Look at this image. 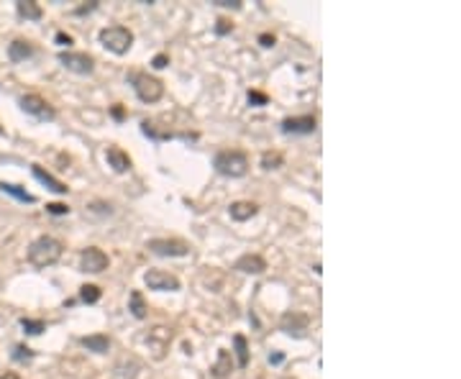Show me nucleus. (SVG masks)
I'll return each mask as SVG.
<instances>
[{"label":"nucleus","mask_w":461,"mask_h":379,"mask_svg":"<svg viewBox=\"0 0 461 379\" xmlns=\"http://www.w3.org/2000/svg\"><path fill=\"white\" fill-rule=\"evenodd\" d=\"M62 247L59 241L54 239V236H39V239L31 241V247H28V261L36 266V269H47V266L57 264L62 259Z\"/></svg>","instance_id":"obj_1"},{"label":"nucleus","mask_w":461,"mask_h":379,"mask_svg":"<svg viewBox=\"0 0 461 379\" xmlns=\"http://www.w3.org/2000/svg\"><path fill=\"white\" fill-rule=\"evenodd\" d=\"M213 166L226 177H244L249 172V157L239 149H226L215 154Z\"/></svg>","instance_id":"obj_2"},{"label":"nucleus","mask_w":461,"mask_h":379,"mask_svg":"<svg viewBox=\"0 0 461 379\" xmlns=\"http://www.w3.org/2000/svg\"><path fill=\"white\" fill-rule=\"evenodd\" d=\"M101 44L113 54H126L128 49L134 47V33L128 31L126 26H108L98 33Z\"/></svg>","instance_id":"obj_3"},{"label":"nucleus","mask_w":461,"mask_h":379,"mask_svg":"<svg viewBox=\"0 0 461 379\" xmlns=\"http://www.w3.org/2000/svg\"><path fill=\"white\" fill-rule=\"evenodd\" d=\"M131 82H134V90H136V95H139L141 103H159L161 95H164V85H161V80L152 77L149 72L131 74Z\"/></svg>","instance_id":"obj_4"},{"label":"nucleus","mask_w":461,"mask_h":379,"mask_svg":"<svg viewBox=\"0 0 461 379\" xmlns=\"http://www.w3.org/2000/svg\"><path fill=\"white\" fill-rule=\"evenodd\" d=\"M147 249L156 256H188L190 244L182 239H152Z\"/></svg>","instance_id":"obj_5"},{"label":"nucleus","mask_w":461,"mask_h":379,"mask_svg":"<svg viewBox=\"0 0 461 379\" xmlns=\"http://www.w3.org/2000/svg\"><path fill=\"white\" fill-rule=\"evenodd\" d=\"M110 259H108V254L98 247H87L80 251V269L87 274H101L108 269Z\"/></svg>","instance_id":"obj_6"},{"label":"nucleus","mask_w":461,"mask_h":379,"mask_svg":"<svg viewBox=\"0 0 461 379\" xmlns=\"http://www.w3.org/2000/svg\"><path fill=\"white\" fill-rule=\"evenodd\" d=\"M59 62L74 74H93L95 69V60L85 52H62Z\"/></svg>","instance_id":"obj_7"},{"label":"nucleus","mask_w":461,"mask_h":379,"mask_svg":"<svg viewBox=\"0 0 461 379\" xmlns=\"http://www.w3.org/2000/svg\"><path fill=\"white\" fill-rule=\"evenodd\" d=\"M144 282H147L149 290H159V293H177L180 290V280L169 272H161V269H149L144 274Z\"/></svg>","instance_id":"obj_8"},{"label":"nucleus","mask_w":461,"mask_h":379,"mask_svg":"<svg viewBox=\"0 0 461 379\" xmlns=\"http://www.w3.org/2000/svg\"><path fill=\"white\" fill-rule=\"evenodd\" d=\"M21 108H23V113L34 115L39 120H54V108L49 106L47 100L41 98V95H23L21 98Z\"/></svg>","instance_id":"obj_9"},{"label":"nucleus","mask_w":461,"mask_h":379,"mask_svg":"<svg viewBox=\"0 0 461 379\" xmlns=\"http://www.w3.org/2000/svg\"><path fill=\"white\" fill-rule=\"evenodd\" d=\"M307 326H310V318L302 313H285L280 320V328L285 333H290V336H295V339H302L307 331Z\"/></svg>","instance_id":"obj_10"},{"label":"nucleus","mask_w":461,"mask_h":379,"mask_svg":"<svg viewBox=\"0 0 461 379\" xmlns=\"http://www.w3.org/2000/svg\"><path fill=\"white\" fill-rule=\"evenodd\" d=\"M285 133H313L315 131V115H295V118L282 120Z\"/></svg>","instance_id":"obj_11"},{"label":"nucleus","mask_w":461,"mask_h":379,"mask_svg":"<svg viewBox=\"0 0 461 379\" xmlns=\"http://www.w3.org/2000/svg\"><path fill=\"white\" fill-rule=\"evenodd\" d=\"M234 269H239V272H244V274H261L267 269V261L261 259L259 254H244V256L236 259Z\"/></svg>","instance_id":"obj_12"},{"label":"nucleus","mask_w":461,"mask_h":379,"mask_svg":"<svg viewBox=\"0 0 461 379\" xmlns=\"http://www.w3.org/2000/svg\"><path fill=\"white\" fill-rule=\"evenodd\" d=\"M106 159H108V166H110L113 172H128V169H131V157L118 147H108Z\"/></svg>","instance_id":"obj_13"},{"label":"nucleus","mask_w":461,"mask_h":379,"mask_svg":"<svg viewBox=\"0 0 461 379\" xmlns=\"http://www.w3.org/2000/svg\"><path fill=\"white\" fill-rule=\"evenodd\" d=\"M31 169H34V177H36V180H39L41 185H47L49 190H52V193H57V195H67L69 187L64 185V182L57 180V177H52V174H49L47 169H44V166L34 164V166H31Z\"/></svg>","instance_id":"obj_14"},{"label":"nucleus","mask_w":461,"mask_h":379,"mask_svg":"<svg viewBox=\"0 0 461 379\" xmlns=\"http://www.w3.org/2000/svg\"><path fill=\"white\" fill-rule=\"evenodd\" d=\"M169 341H172V331L164 326L154 328L152 333H149V346H154L156 344V359H161L164 356V349L169 346Z\"/></svg>","instance_id":"obj_15"},{"label":"nucleus","mask_w":461,"mask_h":379,"mask_svg":"<svg viewBox=\"0 0 461 379\" xmlns=\"http://www.w3.org/2000/svg\"><path fill=\"white\" fill-rule=\"evenodd\" d=\"M228 213H231V218H234V220L244 223V220L254 218V215L259 213V205H256V203H246V200H241V203H234V205L228 208Z\"/></svg>","instance_id":"obj_16"},{"label":"nucleus","mask_w":461,"mask_h":379,"mask_svg":"<svg viewBox=\"0 0 461 379\" xmlns=\"http://www.w3.org/2000/svg\"><path fill=\"white\" fill-rule=\"evenodd\" d=\"M80 344L87 349V351H95V353H108V349H110V339H108V336H103V333L85 336V339H80Z\"/></svg>","instance_id":"obj_17"},{"label":"nucleus","mask_w":461,"mask_h":379,"mask_svg":"<svg viewBox=\"0 0 461 379\" xmlns=\"http://www.w3.org/2000/svg\"><path fill=\"white\" fill-rule=\"evenodd\" d=\"M8 54H11V60L13 62H23V60H28L31 54H34V47L28 44V41H23V39H16L11 47H8Z\"/></svg>","instance_id":"obj_18"},{"label":"nucleus","mask_w":461,"mask_h":379,"mask_svg":"<svg viewBox=\"0 0 461 379\" xmlns=\"http://www.w3.org/2000/svg\"><path fill=\"white\" fill-rule=\"evenodd\" d=\"M231 369H234L231 353H228L226 349H221V351H218V359H215V364H213V374H215L218 379H223L226 374H231Z\"/></svg>","instance_id":"obj_19"},{"label":"nucleus","mask_w":461,"mask_h":379,"mask_svg":"<svg viewBox=\"0 0 461 379\" xmlns=\"http://www.w3.org/2000/svg\"><path fill=\"white\" fill-rule=\"evenodd\" d=\"M16 11H18L21 18H26V21H39L41 18L39 3H31V0H21V3H16Z\"/></svg>","instance_id":"obj_20"},{"label":"nucleus","mask_w":461,"mask_h":379,"mask_svg":"<svg viewBox=\"0 0 461 379\" xmlns=\"http://www.w3.org/2000/svg\"><path fill=\"white\" fill-rule=\"evenodd\" d=\"M128 302H131V307H128V310L134 313V318H139V320L147 318V310H149V307H147V302H144V295H141L139 290H134V293H131Z\"/></svg>","instance_id":"obj_21"},{"label":"nucleus","mask_w":461,"mask_h":379,"mask_svg":"<svg viewBox=\"0 0 461 379\" xmlns=\"http://www.w3.org/2000/svg\"><path fill=\"white\" fill-rule=\"evenodd\" d=\"M234 346H236V356H239V366H249V344L244 336H234Z\"/></svg>","instance_id":"obj_22"},{"label":"nucleus","mask_w":461,"mask_h":379,"mask_svg":"<svg viewBox=\"0 0 461 379\" xmlns=\"http://www.w3.org/2000/svg\"><path fill=\"white\" fill-rule=\"evenodd\" d=\"M285 164V157L280 152H264L261 154V166L264 169H280Z\"/></svg>","instance_id":"obj_23"},{"label":"nucleus","mask_w":461,"mask_h":379,"mask_svg":"<svg viewBox=\"0 0 461 379\" xmlns=\"http://www.w3.org/2000/svg\"><path fill=\"white\" fill-rule=\"evenodd\" d=\"M0 190H3V193H8V195H13V198H18V200H23V203H34V195H28L26 190H21V187H16V185L0 182Z\"/></svg>","instance_id":"obj_24"},{"label":"nucleus","mask_w":461,"mask_h":379,"mask_svg":"<svg viewBox=\"0 0 461 379\" xmlns=\"http://www.w3.org/2000/svg\"><path fill=\"white\" fill-rule=\"evenodd\" d=\"M80 300L82 302H98L101 300V287L98 285H85V287H80Z\"/></svg>","instance_id":"obj_25"},{"label":"nucleus","mask_w":461,"mask_h":379,"mask_svg":"<svg viewBox=\"0 0 461 379\" xmlns=\"http://www.w3.org/2000/svg\"><path fill=\"white\" fill-rule=\"evenodd\" d=\"M21 326L26 328V331L31 333V336H39V333L44 331V323H41V320H28V318H23V320H21Z\"/></svg>","instance_id":"obj_26"},{"label":"nucleus","mask_w":461,"mask_h":379,"mask_svg":"<svg viewBox=\"0 0 461 379\" xmlns=\"http://www.w3.org/2000/svg\"><path fill=\"white\" fill-rule=\"evenodd\" d=\"M16 359L18 361H31V356H34V353H31V349H26V346H16V353H13Z\"/></svg>","instance_id":"obj_27"},{"label":"nucleus","mask_w":461,"mask_h":379,"mask_svg":"<svg viewBox=\"0 0 461 379\" xmlns=\"http://www.w3.org/2000/svg\"><path fill=\"white\" fill-rule=\"evenodd\" d=\"M47 210L52 215H67L69 213V208L67 205H62V203H52V205H47Z\"/></svg>","instance_id":"obj_28"},{"label":"nucleus","mask_w":461,"mask_h":379,"mask_svg":"<svg viewBox=\"0 0 461 379\" xmlns=\"http://www.w3.org/2000/svg\"><path fill=\"white\" fill-rule=\"evenodd\" d=\"M249 100H251V103H256V106H267V95L256 93V90H249Z\"/></svg>","instance_id":"obj_29"},{"label":"nucleus","mask_w":461,"mask_h":379,"mask_svg":"<svg viewBox=\"0 0 461 379\" xmlns=\"http://www.w3.org/2000/svg\"><path fill=\"white\" fill-rule=\"evenodd\" d=\"M215 31H218V33L223 36V33L234 31V23H231V21H226V18H221V21H218V26H215Z\"/></svg>","instance_id":"obj_30"},{"label":"nucleus","mask_w":461,"mask_h":379,"mask_svg":"<svg viewBox=\"0 0 461 379\" xmlns=\"http://www.w3.org/2000/svg\"><path fill=\"white\" fill-rule=\"evenodd\" d=\"M215 6H223V8H234V11H239L241 8V0H213Z\"/></svg>","instance_id":"obj_31"},{"label":"nucleus","mask_w":461,"mask_h":379,"mask_svg":"<svg viewBox=\"0 0 461 379\" xmlns=\"http://www.w3.org/2000/svg\"><path fill=\"white\" fill-rule=\"evenodd\" d=\"M167 62H169V57H167V54H156V57H154V62H152V64L156 67V69H164V67H167Z\"/></svg>","instance_id":"obj_32"},{"label":"nucleus","mask_w":461,"mask_h":379,"mask_svg":"<svg viewBox=\"0 0 461 379\" xmlns=\"http://www.w3.org/2000/svg\"><path fill=\"white\" fill-rule=\"evenodd\" d=\"M259 44H261V47H274V36H272V33H261Z\"/></svg>","instance_id":"obj_33"},{"label":"nucleus","mask_w":461,"mask_h":379,"mask_svg":"<svg viewBox=\"0 0 461 379\" xmlns=\"http://www.w3.org/2000/svg\"><path fill=\"white\" fill-rule=\"evenodd\" d=\"M57 41H59L62 47H69V44H72V36H67V33H57Z\"/></svg>","instance_id":"obj_34"},{"label":"nucleus","mask_w":461,"mask_h":379,"mask_svg":"<svg viewBox=\"0 0 461 379\" xmlns=\"http://www.w3.org/2000/svg\"><path fill=\"white\" fill-rule=\"evenodd\" d=\"M282 359H285L282 353H272V356H269V361H272V364H282Z\"/></svg>","instance_id":"obj_35"},{"label":"nucleus","mask_w":461,"mask_h":379,"mask_svg":"<svg viewBox=\"0 0 461 379\" xmlns=\"http://www.w3.org/2000/svg\"><path fill=\"white\" fill-rule=\"evenodd\" d=\"M113 118H118V120L123 118V108H120V106H115V108H113Z\"/></svg>","instance_id":"obj_36"},{"label":"nucleus","mask_w":461,"mask_h":379,"mask_svg":"<svg viewBox=\"0 0 461 379\" xmlns=\"http://www.w3.org/2000/svg\"><path fill=\"white\" fill-rule=\"evenodd\" d=\"M0 379H18L16 374H8V377H0Z\"/></svg>","instance_id":"obj_37"},{"label":"nucleus","mask_w":461,"mask_h":379,"mask_svg":"<svg viewBox=\"0 0 461 379\" xmlns=\"http://www.w3.org/2000/svg\"><path fill=\"white\" fill-rule=\"evenodd\" d=\"M0 133H3V128H0Z\"/></svg>","instance_id":"obj_38"}]
</instances>
